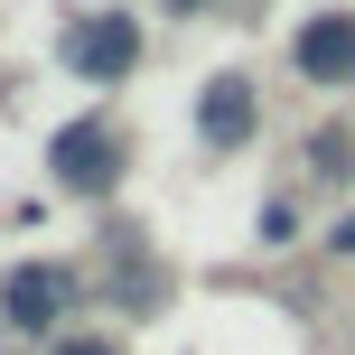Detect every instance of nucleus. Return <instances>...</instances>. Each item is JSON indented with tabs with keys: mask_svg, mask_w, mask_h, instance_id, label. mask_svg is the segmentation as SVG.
<instances>
[{
	"mask_svg": "<svg viewBox=\"0 0 355 355\" xmlns=\"http://www.w3.org/2000/svg\"><path fill=\"white\" fill-rule=\"evenodd\" d=\"M309 168H318V178H346V168H355L346 131H318V141H309Z\"/></svg>",
	"mask_w": 355,
	"mask_h": 355,
	"instance_id": "6",
	"label": "nucleus"
},
{
	"mask_svg": "<svg viewBox=\"0 0 355 355\" xmlns=\"http://www.w3.org/2000/svg\"><path fill=\"white\" fill-rule=\"evenodd\" d=\"M47 168H56V187H75V196H103L112 178H122V141H112L103 122H66L47 141Z\"/></svg>",
	"mask_w": 355,
	"mask_h": 355,
	"instance_id": "2",
	"label": "nucleus"
},
{
	"mask_svg": "<svg viewBox=\"0 0 355 355\" xmlns=\"http://www.w3.org/2000/svg\"><path fill=\"white\" fill-rule=\"evenodd\" d=\"M290 66H300L309 85H346V75H355V19H346V10L300 19V37H290Z\"/></svg>",
	"mask_w": 355,
	"mask_h": 355,
	"instance_id": "3",
	"label": "nucleus"
},
{
	"mask_svg": "<svg viewBox=\"0 0 355 355\" xmlns=\"http://www.w3.org/2000/svg\"><path fill=\"white\" fill-rule=\"evenodd\" d=\"M327 243H337V252H355V215H346V225H337V234H327Z\"/></svg>",
	"mask_w": 355,
	"mask_h": 355,
	"instance_id": "7",
	"label": "nucleus"
},
{
	"mask_svg": "<svg viewBox=\"0 0 355 355\" xmlns=\"http://www.w3.org/2000/svg\"><path fill=\"white\" fill-rule=\"evenodd\" d=\"M66 290H75V271H66V262H19L10 281H0V309H10V327H56Z\"/></svg>",
	"mask_w": 355,
	"mask_h": 355,
	"instance_id": "4",
	"label": "nucleus"
},
{
	"mask_svg": "<svg viewBox=\"0 0 355 355\" xmlns=\"http://www.w3.org/2000/svg\"><path fill=\"white\" fill-rule=\"evenodd\" d=\"M178 10H196V0H178Z\"/></svg>",
	"mask_w": 355,
	"mask_h": 355,
	"instance_id": "9",
	"label": "nucleus"
},
{
	"mask_svg": "<svg viewBox=\"0 0 355 355\" xmlns=\"http://www.w3.org/2000/svg\"><path fill=\"white\" fill-rule=\"evenodd\" d=\"M131 56H141V19H131V10L66 19V37H56V66H66V75H85V85H112V75H131Z\"/></svg>",
	"mask_w": 355,
	"mask_h": 355,
	"instance_id": "1",
	"label": "nucleus"
},
{
	"mask_svg": "<svg viewBox=\"0 0 355 355\" xmlns=\"http://www.w3.org/2000/svg\"><path fill=\"white\" fill-rule=\"evenodd\" d=\"M56 355H112V346H94V337H75V346H56Z\"/></svg>",
	"mask_w": 355,
	"mask_h": 355,
	"instance_id": "8",
	"label": "nucleus"
},
{
	"mask_svg": "<svg viewBox=\"0 0 355 355\" xmlns=\"http://www.w3.org/2000/svg\"><path fill=\"white\" fill-rule=\"evenodd\" d=\"M196 141H215V150H234V141H252V75H215L206 94H196Z\"/></svg>",
	"mask_w": 355,
	"mask_h": 355,
	"instance_id": "5",
	"label": "nucleus"
}]
</instances>
